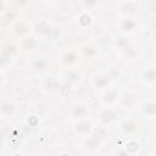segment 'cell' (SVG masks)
Wrapping results in <instances>:
<instances>
[{"instance_id":"obj_1","label":"cell","mask_w":156,"mask_h":156,"mask_svg":"<svg viewBox=\"0 0 156 156\" xmlns=\"http://www.w3.org/2000/svg\"><path fill=\"white\" fill-rule=\"evenodd\" d=\"M73 132L77 136L83 138V139H88L93 133H94V126L93 122L88 118H83V119H77L73 123Z\"/></svg>"},{"instance_id":"obj_2","label":"cell","mask_w":156,"mask_h":156,"mask_svg":"<svg viewBox=\"0 0 156 156\" xmlns=\"http://www.w3.org/2000/svg\"><path fill=\"white\" fill-rule=\"evenodd\" d=\"M117 27L123 34H132L138 28V22L133 16L124 15L117 21Z\"/></svg>"},{"instance_id":"obj_3","label":"cell","mask_w":156,"mask_h":156,"mask_svg":"<svg viewBox=\"0 0 156 156\" xmlns=\"http://www.w3.org/2000/svg\"><path fill=\"white\" fill-rule=\"evenodd\" d=\"M118 116H119V113H118L117 108H115V106H113V107H104L99 112L98 118H99V122L101 124L110 126L118 119Z\"/></svg>"},{"instance_id":"obj_4","label":"cell","mask_w":156,"mask_h":156,"mask_svg":"<svg viewBox=\"0 0 156 156\" xmlns=\"http://www.w3.org/2000/svg\"><path fill=\"white\" fill-rule=\"evenodd\" d=\"M121 98V94L117 89L115 88H108L104 90L102 96H101V102L105 107H113L116 104H118Z\"/></svg>"},{"instance_id":"obj_5","label":"cell","mask_w":156,"mask_h":156,"mask_svg":"<svg viewBox=\"0 0 156 156\" xmlns=\"http://www.w3.org/2000/svg\"><path fill=\"white\" fill-rule=\"evenodd\" d=\"M16 102L10 98H4L0 102V116L2 118L12 117L16 112Z\"/></svg>"},{"instance_id":"obj_6","label":"cell","mask_w":156,"mask_h":156,"mask_svg":"<svg viewBox=\"0 0 156 156\" xmlns=\"http://www.w3.org/2000/svg\"><path fill=\"white\" fill-rule=\"evenodd\" d=\"M136 104H138V96L132 91H127L122 94L118 101V105L122 108H133Z\"/></svg>"},{"instance_id":"obj_7","label":"cell","mask_w":156,"mask_h":156,"mask_svg":"<svg viewBox=\"0 0 156 156\" xmlns=\"http://www.w3.org/2000/svg\"><path fill=\"white\" fill-rule=\"evenodd\" d=\"M110 83H111V76L107 73H99L93 78V85L99 90L108 89Z\"/></svg>"},{"instance_id":"obj_8","label":"cell","mask_w":156,"mask_h":156,"mask_svg":"<svg viewBox=\"0 0 156 156\" xmlns=\"http://www.w3.org/2000/svg\"><path fill=\"white\" fill-rule=\"evenodd\" d=\"M88 113H89V108L84 102H77L71 108V115L76 118V121L88 118Z\"/></svg>"},{"instance_id":"obj_9","label":"cell","mask_w":156,"mask_h":156,"mask_svg":"<svg viewBox=\"0 0 156 156\" xmlns=\"http://www.w3.org/2000/svg\"><path fill=\"white\" fill-rule=\"evenodd\" d=\"M30 67L35 73H45L50 67V62L45 57H37L32 61Z\"/></svg>"},{"instance_id":"obj_10","label":"cell","mask_w":156,"mask_h":156,"mask_svg":"<svg viewBox=\"0 0 156 156\" xmlns=\"http://www.w3.org/2000/svg\"><path fill=\"white\" fill-rule=\"evenodd\" d=\"M140 112L143 116L152 118L156 117V100H147L140 106Z\"/></svg>"},{"instance_id":"obj_11","label":"cell","mask_w":156,"mask_h":156,"mask_svg":"<svg viewBox=\"0 0 156 156\" xmlns=\"http://www.w3.org/2000/svg\"><path fill=\"white\" fill-rule=\"evenodd\" d=\"M140 80L144 84H156V68H145L140 73Z\"/></svg>"},{"instance_id":"obj_12","label":"cell","mask_w":156,"mask_h":156,"mask_svg":"<svg viewBox=\"0 0 156 156\" xmlns=\"http://www.w3.org/2000/svg\"><path fill=\"white\" fill-rule=\"evenodd\" d=\"M17 52V46L13 45V44H6L2 46V50H1V65L5 66V62L6 60H10L12 58Z\"/></svg>"},{"instance_id":"obj_13","label":"cell","mask_w":156,"mask_h":156,"mask_svg":"<svg viewBox=\"0 0 156 156\" xmlns=\"http://www.w3.org/2000/svg\"><path fill=\"white\" fill-rule=\"evenodd\" d=\"M61 61H62L63 65H66L68 67L76 65L77 61H78V54H77V51L76 50H67V51H65L63 55L61 56Z\"/></svg>"},{"instance_id":"obj_14","label":"cell","mask_w":156,"mask_h":156,"mask_svg":"<svg viewBox=\"0 0 156 156\" xmlns=\"http://www.w3.org/2000/svg\"><path fill=\"white\" fill-rule=\"evenodd\" d=\"M80 79H82V74L77 69H68L65 73V82L68 85H76L80 82Z\"/></svg>"},{"instance_id":"obj_15","label":"cell","mask_w":156,"mask_h":156,"mask_svg":"<svg viewBox=\"0 0 156 156\" xmlns=\"http://www.w3.org/2000/svg\"><path fill=\"white\" fill-rule=\"evenodd\" d=\"M34 32H35L37 35L46 37V35H49V33L51 32V27H50V24H49L45 20H41V21H39V22L35 24Z\"/></svg>"},{"instance_id":"obj_16","label":"cell","mask_w":156,"mask_h":156,"mask_svg":"<svg viewBox=\"0 0 156 156\" xmlns=\"http://www.w3.org/2000/svg\"><path fill=\"white\" fill-rule=\"evenodd\" d=\"M28 29H29L28 24H27L26 22H23V21L16 22V23L13 24V28H12L13 33H15L17 37H20V38L27 37V35H28Z\"/></svg>"},{"instance_id":"obj_17","label":"cell","mask_w":156,"mask_h":156,"mask_svg":"<svg viewBox=\"0 0 156 156\" xmlns=\"http://www.w3.org/2000/svg\"><path fill=\"white\" fill-rule=\"evenodd\" d=\"M101 141H102V138L100 135L96 136L93 133L88 139H85V146H87L88 150H96V149H99Z\"/></svg>"},{"instance_id":"obj_18","label":"cell","mask_w":156,"mask_h":156,"mask_svg":"<svg viewBox=\"0 0 156 156\" xmlns=\"http://www.w3.org/2000/svg\"><path fill=\"white\" fill-rule=\"evenodd\" d=\"M35 46H37V40H35V38L29 37V35L22 38V40H21V48H22L24 51H33V50L35 49Z\"/></svg>"},{"instance_id":"obj_19","label":"cell","mask_w":156,"mask_h":156,"mask_svg":"<svg viewBox=\"0 0 156 156\" xmlns=\"http://www.w3.org/2000/svg\"><path fill=\"white\" fill-rule=\"evenodd\" d=\"M82 52H83V55H84L87 58H94V57L99 54V49H98V46L94 45V44H87V45L83 46Z\"/></svg>"},{"instance_id":"obj_20","label":"cell","mask_w":156,"mask_h":156,"mask_svg":"<svg viewBox=\"0 0 156 156\" xmlns=\"http://www.w3.org/2000/svg\"><path fill=\"white\" fill-rule=\"evenodd\" d=\"M77 22H78V24H79L82 28H87V27H89V26L91 24L93 17H91L88 12H82V13L78 16Z\"/></svg>"},{"instance_id":"obj_21","label":"cell","mask_w":156,"mask_h":156,"mask_svg":"<svg viewBox=\"0 0 156 156\" xmlns=\"http://www.w3.org/2000/svg\"><path fill=\"white\" fill-rule=\"evenodd\" d=\"M43 88L50 93H54L58 89V82L55 78H46L43 83Z\"/></svg>"},{"instance_id":"obj_22","label":"cell","mask_w":156,"mask_h":156,"mask_svg":"<svg viewBox=\"0 0 156 156\" xmlns=\"http://www.w3.org/2000/svg\"><path fill=\"white\" fill-rule=\"evenodd\" d=\"M122 130L124 132V133H127V134H130V133H134V132H136V129H138V123L136 122H134V121H124L123 123H122Z\"/></svg>"},{"instance_id":"obj_23","label":"cell","mask_w":156,"mask_h":156,"mask_svg":"<svg viewBox=\"0 0 156 156\" xmlns=\"http://www.w3.org/2000/svg\"><path fill=\"white\" fill-rule=\"evenodd\" d=\"M116 156H132V154L129 152L128 149H119L116 154Z\"/></svg>"},{"instance_id":"obj_24","label":"cell","mask_w":156,"mask_h":156,"mask_svg":"<svg viewBox=\"0 0 156 156\" xmlns=\"http://www.w3.org/2000/svg\"><path fill=\"white\" fill-rule=\"evenodd\" d=\"M82 4H83L85 7H88V9H89L90 6H95V5H96L95 1H84V2H82Z\"/></svg>"},{"instance_id":"obj_25","label":"cell","mask_w":156,"mask_h":156,"mask_svg":"<svg viewBox=\"0 0 156 156\" xmlns=\"http://www.w3.org/2000/svg\"><path fill=\"white\" fill-rule=\"evenodd\" d=\"M11 156H22V155H21V154H18V152H15V154H12Z\"/></svg>"}]
</instances>
